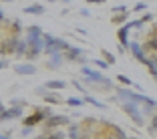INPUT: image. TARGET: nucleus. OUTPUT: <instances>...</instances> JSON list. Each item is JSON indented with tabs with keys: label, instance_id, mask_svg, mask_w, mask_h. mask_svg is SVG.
Wrapping results in <instances>:
<instances>
[{
	"label": "nucleus",
	"instance_id": "nucleus-1",
	"mask_svg": "<svg viewBox=\"0 0 157 139\" xmlns=\"http://www.w3.org/2000/svg\"><path fill=\"white\" fill-rule=\"evenodd\" d=\"M117 101H131V103H137V105H143V113H149L153 111L157 107V101L151 97H147V95H143V93H135L131 91V89L127 87H117Z\"/></svg>",
	"mask_w": 157,
	"mask_h": 139
},
{
	"label": "nucleus",
	"instance_id": "nucleus-2",
	"mask_svg": "<svg viewBox=\"0 0 157 139\" xmlns=\"http://www.w3.org/2000/svg\"><path fill=\"white\" fill-rule=\"evenodd\" d=\"M81 73L87 77V83L91 85V87H95V89H103V91H111L113 87H115V83H113L109 77H105L103 73H99V71H95V69H91V67H87V65H83L81 67Z\"/></svg>",
	"mask_w": 157,
	"mask_h": 139
},
{
	"label": "nucleus",
	"instance_id": "nucleus-3",
	"mask_svg": "<svg viewBox=\"0 0 157 139\" xmlns=\"http://www.w3.org/2000/svg\"><path fill=\"white\" fill-rule=\"evenodd\" d=\"M44 41H46V55L51 56L55 55V52H65L67 48H69V42L65 41V38H59V37H52V34H44Z\"/></svg>",
	"mask_w": 157,
	"mask_h": 139
},
{
	"label": "nucleus",
	"instance_id": "nucleus-4",
	"mask_svg": "<svg viewBox=\"0 0 157 139\" xmlns=\"http://www.w3.org/2000/svg\"><path fill=\"white\" fill-rule=\"evenodd\" d=\"M123 111L131 117V121H133L135 125H139V127L145 125V113H143V109H141L137 103H131V101L123 103Z\"/></svg>",
	"mask_w": 157,
	"mask_h": 139
},
{
	"label": "nucleus",
	"instance_id": "nucleus-5",
	"mask_svg": "<svg viewBox=\"0 0 157 139\" xmlns=\"http://www.w3.org/2000/svg\"><path fill=\"white\" fill-rule=\"evenodd\" d=\"M46 51V41H44V37L42 38H36V41H33V42H28V52H26V56L30 60L33 59H36L40 52H44Z\"/></svg>",
	"mask_w": 157,
	"mask_h": 139
},
{
	"label": "nucleus",
	"instance_id": "nucleus-6",
	"mask_svg": "<svg viewBox=\"0 0 157 139\" xmlns=\"http://www.w3.org/2000/svg\"><path fill=\"white\" fill-rule=\"evenodd\" d=\"M63 125H69V117H67V115H51L48 119L44 121V127H46V131H48V133H51L52 129L63 127Z\"/></svg>",
	"mask_w": 157,
	"mask_h": 139
},
{
	"label": "nucleus",
	"instance_id": "nucleus-7",
	"mask_svg": "<svg viewBox=\"0 0 157 139\" xmlns=\"http://www.w3.org/2000/svg\"><path fill=\"white\" fill-rule=\"evenodd\" d=\"M22 105H12L10 109H4V111L0 113V121H10V119H18V117H22Z\"/></svg>",
	"mask_w": 157,
	"mask_h": 139
},
{
	"label": "nucleus",
	"instance_id": "nucleus-8",
	"mask_svg": "<svg viewBox=\"0 0 157 139\" xmlns=\"http://www.w3.org/2000/svg\"><path fill=\"white\" fill-rule=\"evenodd\" d=\"M129 48H131V55L135 56V60H139V63H143V65H147L149 56H147V52L143 51V46L139 44V42H131V44H129Z\"/></svg>",
	"mask_w": 157,
	"mask_h": 139
},
{
	"label": "nucleus",
	"instance_id": "nucleus-9",
	"mask_svg": "<svg viewBox=\"0 0 157 139\" xmlns=\"http://www.w3.org/2000/svg\"><path fill=\"white\" fill-rule=\"evenodd\" d=\"M18 42H20L18 37H10L8 41H4L2 44H0V52H2V55H12V52H16Z\"/></svg>",
	"mask_w": 157,
	"mask_h": 139
},
{
	"label": "nucleus",
	"instance_id": "nucleus-10",
	"mask_svg": "<svg viewBox=\"0 0 157 139\" xmlns=\"http://www.w3.org/2000/svg\"><path fill=\"white\" fill-rule=\"evenodd\" d=\"M65 59L67 60H81V63H87V59L83 56V48L81 46H69L65 51Z\"/></svg>",
	"mask_w": 157,
	"mask_h": 139
},
{
	"label": "nucleus",
	"instance_id": "nucleus-11",
	"mask_svg": "<svg viewBox=\"0 0 157 139\" xmlns=\"http://www.w3.org/2000/svg\"><path fill=\"white\" fill-rule=\"evenodd\" d=\"M129 30H131L129 22L117 30V38H119V44L123 46V48H129V44H131V42H129Z\"/></svg>",
	"mask_w": 157,
	"mask_h": 139
},
{
	"label": "nucleus",
	"instance_id": "nucleus-12",
	"mask_svg": "<svg viewBox=\"0 0 157 139\" xmlns=\"http://www.w3.org/2000/svg\"><path fill=\"white\" fill-rule=\"evenodd\" d=\"M63 60H65V52H55V55L48 56V63H46V67H48V69H60Z\"/></svg>",
	"mask_w": 157,
	"mask_h": 139
},
{
	"label": "nucleus",
	"instance_id": "nucleus-13",
	"mask_svg": "<svg viewBox=\"0 0 157 139\" xmlns=\"http://www.w3.org/2000/svg\"><path fill=\"white\" fill-rule=\"evenodd\" d=\"M14 71L18 75H34L36 73V67L33 63H22V65H14Z\"/></svg>",
	"mask_w": 157,
	"mask_h": 139
},
{
	"label": "nucleus",
	"instance_id": "nucleus-14",
	"mask_svg": "<svg viewBox=\"0 0 157 139\" xmlns=\"http://www.w3.org/2000/svg\"><path fill=\"white\" fill-rule=\"evenodd\" d=\"M42 37H44V34H42V28L34 24V26H28V34H26V38H24V41H26V42H33V41H36V38H42Z\"/></svg>",
	"mask_w": 157,
	"mask_h": 139
},
{
	"label": "nucleus",
	"instance_id": "nucleus-15",
	"mask_svg": "<svg viewBox=\"0 0 157 139\" xmlns=\"http://www.w3.org/2000/svg\"><path fill=\"white\" fill-rule=\"evenodd\" d=\"M143 51L147 52V55L157 52V37H151V34H149V38L145 41V44H143Z\"/></svg>",
	"mask_w": 157,
	"mask_h": 139
},
{
	"label": "nucleus",
	"instance_id": "nucleus-16",
	"mask_svg": "<svg viewBox=\"0 0 157 139\" xmlns=\"http://www.w3.org/2000/svg\"><path fill=\"white\" fill-rule=\"evenodd\" d=\"M103 123H105L107 127H111V133L115 135L117 139H129V137H127V133H125V131L121 129L119 125H113V123H107V121H103Z\"/></svg>",
	"mask_w": 157,
	"mask_h": 139
},
{
	"label": "nucleus",
	"instance_id": "nucleus-17",
	"mask_svg": "<svg viewBox=\"0 0 157 139\" xmlns=\"http://www.w3.org/2000/svg\"><path fill=\"white\" fill-rule=\"evenodd\" d=\"M44 87L48 89V91H63V89L67 87V83L65 81H46Z\"/></svg>",
	"mask_w": 157,
	"mask_h": 139
},
{
	"label": "nucleus",
	"instance_id": "nucleus-18",
	"mask_svg": "<svg viewBox=\"0 0 157 139\" xmlns=\"http://www.w3.org/2000/svg\"><path fill=\"white\" fill-rule=\"evenodd\" d=\"M24 12L26 14H44V6H40V4H30V6H26L24 8Z\"/></svg>",
	"mask_w": 157,
	"mask_h": 139
},
{
	"label": "nucleus",
	"instance_id": "nucleus-19",
	"mask_svg": "<svg viewBox=\"0 0 157 139\" xmlns=\"http://www.w3.org/2000/svg\"><path fill=\"white\" fill-rule=\"evenodd\" d=\"M44 101H46V103H51V105H59V103H60L59 93H56V91H48V93L44 95Z\"/></svg>",
	"mask_w": 157,
	"mask_h": 139
},
{
	"label": "nucleus",
	"instance_id": "nucleus-20",
	"mask_svg": "<svg viewBox=\"0 0 157 139\" xmlns=\"http://www.w3.org/2000/svg\"><path fill=\"white\" fill-rule=\"evenodd\" d=\"M83 101H85V103H91V105H93V107H97V109H105V103L97 101V99H95V97H91L89 93H87V95H83Z\"/></svg>",
	"mask_w": 157,
	"mask_h": 139
},
{
	"label": "nucleus",
	"instance_id": "nucleus-21",
	"mask_svg": "<svg viewBox=\"0 0 157 139\" xmlns=\"http://www.w3.org/2000/svg\"><path fill=\"white\" fill-rule=\"evenodd\" d=\"M127 18H129V12H125V14H119V16H113L111 18V22L113 24H127Z\"/></svg>",
	"mask_w": 157,
	"mask_h": 139
},
{
	"label": "nucleus",
	"instance_id": "nucleus-22",
	"mask_svg": "<svg viewBox=\"0 0 157 139\" xmlns=\"http://www.w3.org/2000/svg\"><path fill=\"white\" fill-rule=\"evenodd\" d=\"M69 139H81V127H78V125H71Z\"/></svg>",
	"mask_w": 157,
	"mask_h": 139
},
{
	"label": "nucleus",
	"instance_id": "nucleus-23",
	"mask_svg": "<svg viewBox=\"0 0 157 139\" xmlns=\"http://www.w3.org/2000/svg\"><path fill=\"white\" fill-rule=\"evenodd\" d=\"M26 52H28V42L26 41H20L18 42V48H16V52H14V55L22 56V55H26Z\"/></svg>",
	"mask_w": 157,
	"mask_h": 139
},
{
	"label": "nucleus",
	"instance_id": "nucleus-24",
	"mask_svg": "<svg viewBox=\"0 0 157 139\" xmlns=\"http://www.w3.org/2000/svg\"><path fill=\"white\" fill-rule=\"evenodd\" d=\"M65 103L69 107H81L85 101H83V99H78V97H69V99H65Z\"/></svg>",
	"mask_w": 157,
	"mask_h": 139
},
{
	"label": "nucleus",
	"instance_id": "nucleus-25",
	"mask_svg": "<svg viewBox=\"0 0 157 139\" xmlns=\"http://www.w3.org/2000/svg\"><path fill=\"white\" fill-rule=\"evenodd\" d=\"M117 81H119L123 87H133V81H131L127 75H117Z\"/></svg>",
	"mask_w": 157,
	"mask_h": 139
},
{
	"label": "nucleus",
	"instance_id": "nucleus-26",
	"mask_svg": "<svg viewBox=\"0 0 157 139\" xmlns=\"http://www.w3.org/2000/svg\"><path fill=\"white\" fill-rule=\"evenodd\" d=\"M147 69H155V71H157V52H151V55H149Z\"/></svg>",
	"mask_w": 157,
	"mask_h": 139
},
{
	"label": "nucleus",
	"instance_id": "nucleus-27",
	"mask_svg": "<svg viewBox=\"0 0 157 139\" xmlns=\"http://www.w3.org/2000/svg\"><path fill=\"white\" fill-rule=\"evenodd\" d=\"M147 131H149V135H155L157 133V113L151 117V123H149V129Z\"/></svg>",
	"mask_w": 157,
	"mask_h": 139
},
{
	"label": "nucleus",
	"instance_id": "nucleus-28",
	"mask_svg": "<svg viewBox=\"0 0 157 139\" xmlns=\"http://www.w3.org/2000/svg\"><path fill=\"white\" fill-rule=\"evenodd\" d=\"M91 63H93V65H97V69H109V67H111L105 59H95V60H91Z\"/></svg>",
	"mask_w": 157,
	"mask_h": 139
},
{
	"label": "nucleus",
	"instance_id": "nucleus-29",
	"mask_svg": "<svg viewBox=\"0 0 157 139\" xmlns=\"http://www.w3.org/2000/svg\"><path fill=\"white\" fill-rule=\"evenodd\" d=\"M44 139H65V133L63 131H51V133H46Z\"/></svg>",
	"mask_w": 157,
	"mask_h": 139
},
{
	"label": "nucleus",
	"instance_id": "nucleus-30",
	"mask_svg": "<svg viewBox=\"0 0 157 139\" xmlns=\"http://www.w3.org/2000/svg\"><path fill=\"white\" fill-rule=\"evenodd\" d=\"M101 51H103V59H105L109 65H113V63H115V55H113V52H109V51H105V48H101Z\"/></svg>",
	"mask_w": 157,
	"mask_h": 139
},
{
	"label": "nucleus",
	"instance_id": "nucleus-31",
	"mask_svg": "<svg viewBox=\"0 0 157 139\" xmlns=\"http://www.w3.org/2000/svg\"><path fill=\"white\" fill-rule=\"evenodd\" d=\"M18 33H20V20H14L12 22V37H16Z\"/></svg>",
	"mask_w": 157,
	"mask_h": 139
},
{
	"label": "nucleus",
	"instance_id": "nucleus-32",
	"mask_svg": "<svg viewBox=\"0 0 157 139\" xmlns=\"http://www.w3.org/2000/svg\"><path fill=\"white\" fill-rule=\"evenodd\" d=\"M127 12V8H125L123 4H119V6H113V14H125Z\"/></svg>",
	"mask_w": 157,
	"mask_h": 139
},
{
	"label": "nucleus",
	"instance_id": "nucleus-33",
	"mask_svg": "<svg viewBox=\"0 0 157 139\" xmlns=\"http://www.w3.org/2000/svg\"><path fill=\"white\" fill-rule=\"evenodd\" d=\"M28 135H33V127H24V129H20V137H28Z\"/></svg>",
	"mask_w": 157,
	"mask_h": 139
},
{
	"label": "nucleus",
	"instance_id": "nucleus-34",
	"mask_svg": "<svg viewBox=\"0 0 157 139\" xmlns=\"http://www.w3.org/2000/svg\"><path fill=\"white\" fill-rule=\"evenodd\" d=\"M73 87H75V89H78V91L83 93V95H87V91H85V87H83L81 83H78V81H73Z\"/></svg>",
	"mask_w": 157,
	"mask_h": 139
},
{
	"label": "nucleus",
	"instance_id": "nucleus-35",
	"mask_svg": "<svg viewBox=\"0 0 157 139\" xmlns=\"http://www.w3.org/2000/svg\"><path fill=\"white\" fill-rule=\"evenodd\" d=\"M145 8H147L145 2H137V4H135V12H141V10H145Z\"/></svg>",
	"mask_w": 157,
	"mask_h": 139
},
{
	"label": "nucleus",
	"instance_id": "nucleus-36",
	"mask_svg": "<svg viewBox=\"0 0 157 139\" xmlns=\"http://www.w3.org/2000/svg\"><path fill=\"white\" fill-rule=\"evenodd\" d=\"M141 20H143V24L149 22V20H153V14H151V12H145L143 16H141Z\"/></svg>",
	"mask_w": 157,
	"mask_h": 139
},
{
	"label": "nucleus",
	"instance_id": "nucleus-37",
	"mask_svg": "<svg viewBox=\"0 0 157 139\" xmlns=\"http://www.w3.org/2000/svg\"><path fill=\"white\" fill-rule=\"evenodd\" d=\"M81 16H91V12H89V8H81Z\"/></svg>",
	"mask_w": 157,
	"mask_h": 139
},
{
	"label": "nucleus",
	"instance_id": "nucleus-38",
	"mask_svg": "<svg viewBox=\"0 0 157 139\" xmlns=\"http://www.w3.org/2000/svg\"><path fill=\"white\" fill-rule=\"evenodd\" d=\"M89 4H103V2H105V0H87Z\"/></svg>",
	"mask_w": 157,
	"mask_h": 139
},
{
	"label": "nucleus",
	"instance_id": "nucleus-39",
	"mask_svg": "<svg viewBox=\"0 0 157 139\" xmlns=\"http://www.w3.org/2000/svg\"><path fill=\"white\" fill-rule=\"evenodd\" d=\"M4 20H6V14L2 12V10H0V22H4Z\"/></svg>",
	"mask_w": 157,
	"mask_h": 139
},
{
	"label": "nucleus",
	"instance_id": "nucleus-40",
	"mask_svg": "<svg viewBox=\"0 0 157 139\" xmlns=\"http://www.w3.org/2000/svg\"><path fill=\"white\" fill-rule=\"evenodd\" d=\"M151 37H157V22H155V26H153V30H151Z\"/></svg>",
	"mask_w": 157,
	"mask_h": 139
},
{
	"label": "nucleus",
	"instance_id": "nucleus-41",
	"mask_svg": "<svg viewBox=\"0 0 157 139\" xmlns=\"http://www.w3.org/2000/svg\"><path fill=\"white\" fill-rule=\"evenodd\" d=\"M6 65H8V63H6V60H4V59L0 60V69H4V67H6Z\"/></svg>",
	"mask_w": 157,
	"mask_h": 139
},
{
	"label": "nucleus",
	"instance_id": "nucleus-42",
	"mask_svg": "<svg viewBox=\"0 0 157 139\" xmlns=\"http://www.w3.org/2000/svg\"><path fill=\"white\" fill-rule=\"evenodd\" d=\"M0 139H10V133H6V135H0Z\"/></svg>",
	"mask_w": 157,
	"mask_h": 139
},
{
	"label": "nucleus",
	"instance_id": "nucleus-43",
	"mask_svg": "<svg viewBox=\"0 0 157 139\" xmlns=\"http://www.w3.org/2000/svg\"><path fill=\"white\" fill-rule=\"evenodd\" d=\"M107 139H117V137H115V135H113V133H111V135H109V137H107Z\"/></svg>",
	"mask_w": 157,
	"mask_h": 139
},
{
	"label": "nucleus",
	"instance_id": "nucleus-44",
	"mask_svg": "<svg viewBox=\"0 0 157 139\" xmlns=\"http://www.w3.org/2000/svg\"><path fill=\"white\" fill-rule=\"evenodd\" d=\"M2 111H4V107H2V103H0V113H2Z\"/></svg>",
	"mask_w": 157,
	"mask_h": 139
},
{
	"label": "nucleus",
	"instance_id": "nucleus-45",
	"mask_svg": "<svg viewBox=\"0 0 157 139\" xmlns=\"http://www.w3.org/2000/svg\"><path fill=\"white\" fill-rule=\"evenodd\" d=\"M0 2H12V0H0Z\"/></svg>",
	"mask_w": 157,
	"mask_h": 139
},
{
	"label": "nucleus",
	"instance_id": "nucleus-46",
	"mask_svg": "<svg viewBox=\"0 0 157 139\" xmlns=\"http://www.w3.org/2000/svg\"><path fill=\"white\" fill-rule=\"evenodd\" d=\"M63 2H71V0H63Z\"/></svg>",
	"mask_w": 157,
	"mask_h": 139
},
{
	"label": "nucleus",
	"instance_id": "nucleus-47",
	"mask_svg": "<svg viewBox=\"0 0 157 139\" xmlns=\"http://www.w3.org/2000/svg\"><path fill=\"white\" fill-rule=\"evenodd\" d=\"M131 139H137V137H131Z\"/></svg>",
	"mask_w": 157,
	"mask_h": 139
}]
</instances>
